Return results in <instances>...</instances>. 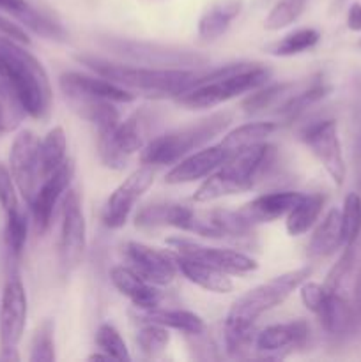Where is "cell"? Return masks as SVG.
I'll use <instances>...</instances> for the list:
<instances>
[{
    "mask_svg": "<svg viewBox=\"0 0 361 362\" xmlns=\"http://www.w3.org/2000/svg\"><path fill=\"white\" fill-rule=\"evenodd\" d=\"M134 225L140 230L173 226L204 239H225L232 243H243L253 235V226L248 225L237 211L195 209L179 202H156L145 205L134 216Z\"/></svg>",
    "mask_w": 361,
    "mask_h": 362,
    "instance_id": "1",
    "label": "cell"
},
{
    "mask_svg": "<svg viewBox=\"0 0 361 362\" xmlns=\"http://www.w3.org/2000/svg\"><path fill=\"white\" fill-rule=\"evenodd\" d=\"M310 265L283 272L241 296L225 318V346L232 356H241L255 341L253 325L268 311L289 299L290 293L311 276Z\"/></svg>",
    "mask_w": 361,
    "mask_h": 362,
    "instance_id": "2",
    "label": "cell"
},
{
    "mask_svg": "<svg viewBox=\"0 0 361 362\" xmlns=\"http://www.w3.org/2000/svg\"><path fill=\"white\" fill-rule=\"evenodd\" d=\"M0 78L9 85L28 117L48 119L53 90L45 66L25 49V45L4 35H0Z\"/></svg>",
    "mask_w": 361,
    "mask_h": 362,
    "instance_id": "3",
    "label": "cell"
},
{
    "mask_svg": "<svg viewBox=\"0 0 361 362\" xmlns=\"http://www.w3.org/2000/svg\"><path fill=\"white\" fill-rule=\"evenodd\" d=\"M271 78V69L260 62H232L197 74L188 88L176 98L177 105L190 110L214 108L222 103L255 90Z\"/></svg>",
    "mask_w": 361,
    "mask_h": 362,
    "instance_id": "4",
    "label": "cell"
},
{
    "mask_svg": "<svg viewBox=\"0 0 361 362\" xmlns=\"http://www.w3.org/2000/svg\"><path fill=\"white\" fill-rule=\"evenodd\" d=\"M76 60L99 76L149 98H177L198 74L195 69L177 67L124 66L94 55H76Z\"/></svg>",
    "mask_w": 361,
    "mask_h": 362,
    "instance_id": "5",
    "label": "cell"
},
{
    "mask_svg": "<svg viewBox=\"0 0 361 362\" xmlns=\"http://www.w3.org/2000/svg\"><path fill=\"white\" fill-rule=\"evenodd\" d=\"M275 147L265 141L243 148L234 154L225 165L207 175L195 191L197 204H209L219 198L246 193L255 186L257 177L264 172L265 165L273 161Z\"/></svg>",
    "mask_w": 361,
    "mask_h": 362,
    "instance_id": "6",
    "label": "cell"
},
{
    "mask_svg": "<svg viewBox=\"0 0 361 362\" xmlns=\"http://www.w3.org/2000/svg\"><path fill=\"white\" fill-rule=\"evenodd\" d=\"M234 122L232 112H216L209 117L191 122L179 129L168 131L161 136L149 141L140 152L142 165L151 166H165L176 165L183 158H186L191 152L198 151L205 144L229 129Z\"/></svg>",
    "mask_w": 361,
    "mask_h": 362,
    "instance_id": "7",
    "label": "cell"
},
{
    "mask_svg": "<svg viewBox=\"0 0 361 362\" xmlns=\"http://www.w3.org/2000/svg\"><path fill=\"white\" fill-rule=\"evenodd\" d=\"M99 45L110 49L115 55L127 59L138 66L149 67H177V69H193L204 66L207 57L193 49L179 48L161 42L140 41V39L117 37V35H101Z\"/></svg>",
    "mask_w": 361,
    "mask_h": 362,
    "instance_id": "8",
    "label": "cell"
},
{
    "mask_svg": "<svg viewBox=\"0 0 361 362\" xmlns=\"http://www.w3.org/2000/svg\"><path fill=\"white\" fill-rule=\"evenodd\" d=\"M145 124H147L145 113L137 112L126 120H119L110 129L98 133V154L106 168L115 172L124 170L131 156L142 152V148L147 145Z\"/></svg>",
    "mask_w": 361,
    "mask_h": 362,
    "instance_id": "9",
    "label": "cell"
},
{
    "mask_svg": "<svg viewBox=\"0 0 361 362\" xmlns=\"http://www.w3.org/2000/svg\"><path fill=\"white\" fill-rule=\"evenodd\" d=\"M301 141L310 148L311 154L319 159L336 186H342L347 177V165L343 158L342 141L338 136L336 120L322 119L311 122L301 131Z\"/></svg>",
    "mask_w": 361,
    "mask_h": 362,
    "instance_id": "10",
    "label": "cell"
},
{
    "mask_svg": "<svg viewBox=\"0 0 361 362\" xmlns=\"http://www.w3.org/2000/svg\"><path fill=\"white\" fill-rule=\"evenodd\" d=\"M87 250V223L78 191L69 189L64 200L62 225L59 239L60 267L66 274L80 267Z\"/></svg>",
    "mask_w": 361,
    "mask_h": 362,
    "instance_id": "11",
    "label": "cell"
},
{
    "mask_svg": "<svg viewBox=\"0 0 361 362\" xmlns=\"http://www.w3.org/2000/svg\"><path fill=\"white\" fill-rule=\"evenodd\" d=\"M39 140L30 129H23L14 136L9 152V170L23 200L30 204L42 182L39 165Z\"/></svg>",
    "mask_w": 361,
    "mask_h": 362,
    "instance_id": "12",
    "label": "cell"
},
{
    "mask_svg": "<svg viewBox=\"0 0 361 362\" xmlns=\"http://www.w3.org/2000/svg\"><path fill=\"white\" fill-rule=\"evenodd\" d=\"M154 177V166L142 165L113 189V193L106 200L105 209H103V223H105L106 228L117 230L126 225L131 211L137 205V202L144 197L145 191L152 186Z\"/></svg>",
    "mask_w": 361,
    "mask_h": 362,
    "instance_id": "13",
    "label": "cell"
},
{
    "mask_svg": "<svg viewBox=\"0 0 361 362\" xmlns=\"http://www.w3.org/2000/svg\"><path fill=\"white\" fill-rule=\"evenodd\" d=\"M166 244L179 257L202 262V264L219 269L227 274H248V272L255 271L258 267L257 260L248 257L246 253H241L237 250H222V247L205 246V244L188 239V237H168Z\"/></svg>",
    "mask_w": 361,
    "mask_h": 362,
    "instance_id": "14",
    "label": "cell"
},
{
    "mask_svg": "<svg viewBox=\"0 0 361 362\" xmlns=\"http://www.w3.org/2000/svg\"><path fill=\"white\" fill-rule=\"evenodd\" d=\"M74 177V163L69 158L52 173L46 177L39 186L34 200L28 204L32 212V225H34L35 233L45 235L52 225L55 207L64 193L69 191L71 182Z\"/></svg>",
    "mask_w": 361,
    "mask_h": 362,
    "instance_id": "15",
    "label": "cell"
},
{
    "mask_svg": "<svg viewBox=\"0 0 361 362\" xmlns=\"http://www.w3.org/2000/svg\"><path fill=\"white\" fill-rule=\"evenodd\" d=\"M27 290L20 278L6 283L0 303V349H16L27 327Z\"/></svg>",
    "mask_w": 361,
    "mask_h": 362,
    "instance_id": "16",
    "label": "cell"
},
{
    "mask_svg": "<svg viewBox=\"0 0 361 362\" xmlns=\"http://www.w3.org/2000/svg\"><path fill=\"white\" fill-rule=\"evenodd\" d=\"M124 253L130 262V267L156 286L170 285L179 272L177 271L176 255L170 253V251L156 250L147 244L131 240L124 247Z\"/></svg>",
    "mask_w": 361,
    "mask_h": 362,
    "instance_id": "17",
    "label": "cell"
},
{
    "mask_svg": "<svg viewBox=\"0 0 361 362\" xmlns=\"http://www.w3.org/2000/svg\"><path fill=\"white\" fill-rule=\"evenodd\" d=\"M60 90H62L64 98L67 95H84V98H96V99H106V101H113L117 105H127L137 99V94L127 88L120 87V85L113 83V81L106 80V78L91 76V74L78 73V71H67L62 73L59 78Z\"/></svg>",
    "mask_w": 361,
    "mask_h": 362,
    "instance_id": "18",
    "label": "cell"
},
{
    "mask_svg": "<svg viewBox=\"0 0 361 362\" xmlns=\"http://www.w3.org/2000/svg\"><path fill=\"white\" fill-rule=\"evenodd\" d=\"M232 158L229 151L223 147L222 144L211 145V147H204L197 152H191L186 158L177 161L173 168L166 173L165 182L166 184H190L195 180L205 179L211 175L214 170L225 165L229 159Z\"/></svg>",
    "mask_w": 361,
    "mask_h": 362,
    "instance_id": "19",
    "label": "cell"
},
{
    "mask_svg": "<svg viewBox=\"0 0 361 362\" xmlns=\"http://www.w3.org/2000/svg\"><path fill=\"white\" fill-rule=\"evenodd\" d=\"M308 338H310V327L306 322L294 320L262 329L255 334L253 343L255 349L264 356H282L283 352H290L306 345Z\"/></svg>",
    "mask_w": 361,
    "mask_h": 362,
    "instance_id": "20",
    "label": "cell"
},
{
    "mask_svg": "<svg viewBox=\"0 0 361 362\" xmlns=\"http://www.w3.org/2000/svg\"><path fill=\"white\" fill-rule=\"evenodd\" d=\"M301 197H303V193H297V191L265 193L244 204L243 207L237 209V212L251 226L271 223L289 214L294 205L301 200Z\"/></svg>",
    "mask_w": 361,
    "mask_h": 362,
    "instance_id": "21",
    "label": "cell"
},
{
    "mask_svg": "<svg viewBox=\"0 0 361 362\" xmlns=\"http://www.w3.org/2000/svg\"><path fill=\"white\" fill-rule=\"evenodd\" d=\"M110 281L113 283L120 296L131 300V304L137 310H152V308H158L161 304L163 296L156 288V285L142 278L131 267H122V265L112 267L110 269Z\"/></svg>",
    "mask_w": 361,
    "mask_h": 362,
    "instance_id": "22",
    "label": "cell"
},
{
    "mask_svg": "<svg viewBox=\"0 0 361 362\" xmlns=\"http://www.w3.org/2000/svg\"><path fill=\"white\" fill-rule=\"evenodd\" d=\"M329 92H331V85L326 83L322 74H317L303 83H294L287 98L276 106V113L285 122H292V120L299 119L308 108L322 101Z\"/></svg>",
    "mask_w": 361,
    "mask_h": 362,
    "instance_id": "23",
    "label": "cell"
},
{
    "mask_svg": "<svg viewBox=\"0 0 361 362\" xmlns=\"http://www.w3.org/2000/svg\"><path fill=\"white\" fill-rule=\"evenodd\" d=\"M176 255V253H173ZM176 264L177 271L184 276L190 283L200 286V288L207 290L212 293H230L234 288L232 279L229 278V274L219 269L211 267L207 264H202V262L190 260V258H184L176 255Z\"/></svg>",
    "mask_w": 361,
    "mask_h": 362,
    "instance_id": "24",
    "label": "cell"
},
{
    "mask_svg": "<svg viewBox=\"0 0 361 362\" xmlns=\"http://www.w3.org/2000/svg\"><path fill=\"white\" fill-rule=\"evenodd\" d=\"M138 322H152L166 329H173L186 336H202L205 334L207 327L205 322L197 313L188 310H168V308H152L137 313Z\"/></svg>",
    "mask_w": 361,
    "mask_h": 362,
    "instance_id": "25",
    "label": "cell"
},
{
    "mask_svg": "<svg viewBox=\"0 0 361 362\" xmlns=\"http://www.w3.org/2000/svg\"><path fill=\"white\" fill-rule=\"evenodd\" d=\"M241 11H243V0H218L207 7L198 20V35L204 41H216L227 34Z\"/></svg>",
    "mask_w": 361,
    "mask_h": 362,
    "instance_id": "26",
    "label": "cell"
},
{
    "mask_svg": "<svg viewBox=\"0 0 361 362\" xmlns=\"http://www.w3.org/2000/svg\"><path fill=\"white\" fill-rule=\"evenodd\" d=\"M66 103L80 119L87 120L96 127L98 133L110 129L120 120V113L117 110V103L106 99L84 98V95H67Z\"/></svg>",
    "mask_w": 361,
    "mask_h": 362,
    "instance_id": "27",
    "label": "cell"
},
{
    "mask_svg": "<svg viewBox=\"0 0 361 362\" xmlns=\"http://www.w3.org/2000/svg\"><path fill=\"white\" fill-rule=\"evenodd\" d=\"M340 246H343L342 218H340L338 209H331L311 233L310 243L306 246L308 257L314 258V260L328 258Z\"/></svg>",
    "mask_w": 361,
    "mask_h": 362,
    "instance_id": "28",
    "label": "cell"
},
{
    "mask_svg": "<svg viewBox=\"0 0 361 362\" xmlns=\"http://www.w3.org/2000/svg\"><path fill=\"white\" fill-rule=\"evenodd\" d=\"M326 197L321 193L303 194L301 200L292 207V211L285 216V228L290 237H301L317 223L322 209H324Z\"/></svg>",
    "mask_w": 361,
    "mask_h": 362,
    "instance_id": "29",
    "label": "cell"
},
{
    "mask_svg": "<svg viewBox=\"0 0 361 362\" xmlns=\"http://www.w3.org/2000/svg\"><path fill=\"white\" fill-rule=\"evenodd\" d=\"M276 129H278V124L269 122V120L248 122L243 124V126L234 127L232 131H229L219 144L234 156L239 151H243V148L265 141V138L271 136Z\"/></svg>",
    "mask_w": 361,
    "mask_h": 362,
    "instance_id": "30",
    "label": "cell"
},
{
    "mask_svg": "<svg viewBox=\"0 0 361 362\" xmlns=\"http://www.w3.org/2000/svg\"><path fill=\"white\" fill-rule=\"evenodd\" d=\"M67 159V138L60 126L53 127L46 133L39 144V165H41L42 180L52 175Z\"/></svg>",
    "mask_w": 361,
    "mask_h": 362,
    "instance_id": "31",
    "label": "cell"
},
{
    "mask_svg": "<svg viewBox=\"0 0 361 362\" xmlns=\"http://www.w3.org/2000/svg\"><path fill=\"white\" fill-rule=\"evenodd\" d=\"M319 41H321V32L317 28L303 27L283 35L280 41L271 42L265 48V52L275 57H294L315 48L319 45Z\"/></svg>",
    "mask_w": 361,
    "mask_h": 362,
    "instance_id": "32",
    "label": "cell"
},
{
    "mask_svg": "<svg viewBox=\"0 0 361 362\" xmlns=\"http://www.w3.org/2000/svg\"><path fill=\"white\" fill-rule=\"evenodd\" d=\"M292 85L294 83L262 85V87L251 90L248 98H244V101L241 103V108H243L244 113H248V115H257V113L265 112V110L269 108H276V106L287 98V94L290 92Z\"/></svg>",
    "mask_w": 361,
    "mask_h": 362,
    "instance_id": "33",
    "label": "cell"
},
{
    "mask_svg": "<svg viewBox=\"0 0 361 362\" xmlns=\"http://www.w3.org/2000/svg\"><path fill=\"white\" fill-rule=\"evenodd\" d=\"M23 27L30 28L34 34L41 35L45 39H52V41H66L67 32L62 27L59 20L52 16V14L45 13L41 9H35V7L28 6V9L25 13H21L16 18Z\"/></svg>",
    "mask_w": 361,
    "mask_h": 362,
    "instance_id": "34",
    "label": "cell"
},
{
    "mask_svg": "<svg viewBox=\"0 0 361 362\" xmlns=\"http://www.w3.org/2000/svg\"><path fill=\"white\" fill-rule=\"evenodd\" d=\"M28 237V218L21 209L6 214V228H4V243L13 258H20L25 250Z\"/></svg>",
    "mask_w": 361,
    "mask_h": 362,
    "instance_id": "35",
    "label": "cell"
},
{
    "mask_svg": "<svg viewBox=\"0 0 361 362\" xmlns=\"http://www.w3.org/2000/svg\"><path fill=\"white\" fill-rule=\"evenodd\" d=\"M142 327L137 332V345L145 357H159L170 343L168 329L152 322H140Z\"/></svg>",
    "mask_w": 361,
    "mask_h": 362,
    "instance_id": "36",
    "label": "cell"
},
{
    "mask_svg": "<svg viewBox=\"0 0 361 362\" xmlns=\"http://www.w3.org/2000/svg\"><path fill=\"white\" fill-rule=\"evenodd\" d=\"M27 115L9 85L0 78V134L11 133Z\"/></svg>",
    "mask_w": 361,
    "mask_h": 362,
    "instance_id": "37",
    "label": "cell"
},
{
    "mask_svg": "<svg viewBox=\"0 0 361 362\" xmlns=\"http://www.w3.org/2000/svg\"><path fill=\"white\" fill-rule=\"evenodd\" d=\"M304 7H306V0H276V4L265 16L264 28L276 32L289 27L303 14Z\"/></svg>",
    "mask_w": 361,
    "mask_h": 362,
    "instance_id": "38",
    "label": "cell"
},
{
    "mask_svg": "<svg viewBox=\"0 0 361 362\" xmlns=\"http://www.w3.org/2000/svg\"><path fill=\"white\" fill-rule=\"evenodd\" d=\"M342 218L343 246H353L361 235V197L357 193H349L343 200V207L340 211Z\"/></svg>",
    "mask_w": 361,
    "mask_h": 362,
    "instance_id": "39",
    "label": "cell"
},
{
    "mask_svg": "<svg viewBox=\"0 0 361 362\" xmlns=\"http://www.w3.org/2000/svg\"><path fill=\"white\" fill-rule=\"evenodd\" d=\"M32 362H53L55 361V324L52 320H45L38 329L30 341Z\"/></svg>",
    "mask_w": 361,
    "mask_h": 362,
    "instance_id": "40",
    "label": "cell"
},
{
    "mask_svg": "<svg viewBox=\"0 0 361 362\" xmlns=\"http://www.w3.org/2000/svg\"><path fill=\"white\" fill-rule=\"evenodd\" d=\"M96 345L101 352L108 354L113 361H130V350L120 332L112 324H101L96 331Z\"/></svg>",
    "mask_w": 361,
    "mask_h": 362,
    "instance_id": "41",
    "label": "cell"
},
{
    "mask_svg": "<svg viewBox=\"0 0 361 362\" xmlns=\"http://www.w3.org/2000/svg\"><path fill=\"white\" fill-rule=\"evenodd\" d=\"M299 297H301V303L303 306L306 308L308 311L319 317L321 311L324 310L326 303H328V297L329 292L324 285L321 283H315V281H303L299 285Z\"/></svg>",
    "mask_w": 361,
    "mask_h": 362,
    "instance_id": "42",
    "label": "cell"
},
{
    "mask_svg": "<svg viewBox=\"0 0 361 362\" xmlns=\"http://www.w3.org/2000/svg\"><path fill=\"white\" fill-rule=\"evenodd\" d=\"M16 182H14L11 170L6 165H0V207L7 212L20 209L18 204Z\"/></svg>",
    "mask_w": 361,
    "mask_h": 362,
    "instance_id": "43",
    "label": "cell"
},
{
    "mask_svg": "<svg viewBox=\"0 0 361 362\" xmlns=\"http://www.w3.org/2000/svg\"><path fill=\"white\" fill-rule=\"evenodd\" d=\"M0 35L13 39V41L20 42V45H30V37H28V34L25 32V28L21 27L20 23H16V21L4 16V14H0Z\"/></svg>",
    "mask_w": 361,
    "mask_h": 362,
    "instance_id": "44",
    "label": "cell"
},
{
    "mask_svg": "<svg viewBox=\"0 0 361 362\" xmlns=\"http://www.w3.org/2000/svg\"><path fill=\"white\" fill-rule=\"evenodd\" d=\"M28 6H30V4H28L27 0H0V9L13 14L14 18L20 16L21 13H25V11L28 9Z\"/></svg>",
    "mask_w": 361,
    "mask_h": 362,
    "instance_id": "45",
    "label": "cell"
},
{
    "mask_svg": "<svg viewBox=\"0 0 361 362\" xmlns=\"http://www.w3.org/2000/svg\"><path fill=\"white\" fill-rule=\"evenodd\" d=\"M347 28L353 32H361V4L354 2L347 11Z\"/></svg>",
    "mask_w": 361,
    "mask_h": 362,
    "instance_id": "46",
    "label": "cell"
},
{
    "mask_svg": "<svg viewBox=\"0 0 361 362\" xmlns=\"http://www.w3.org/2000/svg\"><path fill=\"white\" fill-rule=\"evenodd\" d=\"M0 361H4V362H18V361H20V354H18V349H0Z\"/></svg>",
    "mask_w": 361,
    "mask_h": 362,
    "instance_id": "47",
    "label": "cell"
},
{
    "mask_svg": "<svg viewBox=\"0 0 361 362\" xmlns=\"http://www.w3.org/2000/svg\"><path fill=\"white\" fill-rule=\"evenodd\" d=\"M354 303H356L357 311L361 313V278H360V281L356 283V299H354Z\"/></svg>",
    "mask_w": 361,
    "mask_h": 362,
    "instance_id": "48",
    "label": "cell"
}]
</instances>
